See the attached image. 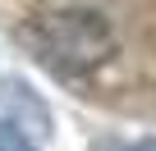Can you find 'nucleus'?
Instances as JSON below:
<instances>
[{
	"mask_svg": "<svg viewBox=\"0 0 156 151\" xmlns=\"http://www.w3.org/2000/svg\"><path fill=\"white\" fill-rule=\"evenodd\" d=\"M41 55L55 69H87L97 60H106L110 50V28L97 14H55L41 23Z\"/></svg>",
	"mask_w": 156,
	"mask_h": 151,
	"instance_id": "obj_1",
	"label": "nucleus"
},
{
	"mask_svg": "<svg viewBox=\"0 0 156 151\" xmlns=\"http://www.w3.org/2000/svg\"><path fill=\"white\" fill-rule=\"evenodd\" d=\"M0 151H32V142H28V137H19L9 124H0Z\"/></svg>",
	"mask_w": 156,
	"mask_h": 151,
	"instance_id": "obj_2",
	"label": "nucleus"
},
{
	"mask_svg": "<svg viewBox=\"0 0 156 151\" xmlns=\"http://www.w3.org/2000/svg\"><path fill=\"white\" fill-rule=\"evenodd\" d=\"M124 151H156V142H138V146H124Z\"/></svg>",
	"mask_w": 156,
	"mask_h": 151,
	"instance_id": "obj_3",
	"label": "nucleus"
}]
</instances>
